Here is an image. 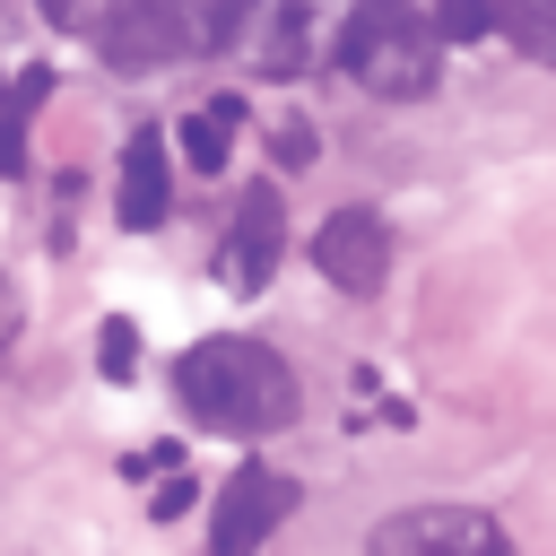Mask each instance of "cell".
I'll return each instance as SVG.
<instances>
[{"label": "cell", "mask_w": 556, "mask_h": 556, "mask_svg": "<svg viewBox=\"0 0 556 556\" xmlns=\"http://www.w3.org/2000/svg\"><path fill=\"white\" fill-rule=\"evenodd\" d=\"M174 400H182L208 434L252 443V434L295 426V400H304V391H295V374H287L278 348H261V339H200V348L174 356Z\"/></svg>", "instance_id": "obj_1"}, {"label": "cell", "mask_w": 556, "mask_h": 556, "mask_svg": "<svg viewBox=\"0 0 556 556\" xmlns=\"http://www.w3.org/2000/svg\"><path fill=\"white\" fill-rule=\"evenodd\" d=\"M339 70L365 87V96H434L443 78V35H434V9L417 0H356L348 26H339Z\"/></svg>", "instance_id": "obj_2"}, {"label": "cell", "mask_w": 556, "mask_h": 556, "mask_svg": "<svg viewBox=\"0 0 556 556\" xmlns=\"http://www.w3.org/2000/svg\"><path fill=\"white\" fill-rule=\"evenodd\" d=\"M208 52H235L261 78H295L313 52V9L304 0H208Z\"/></svg>", "instance_id": "obj_3"}, {"label": "cell", "mask_w": 556, "mask_h": 556, "mask_svg": "<svg viewBox=\"0 0 556 556\" xmlns=\"http://www.w3.org/2000/svg\"><path fill=\"white\" fill-rule=\"evenodd\" d=\"M96 52L113 70H156L208 52V0H113L96 26Z\"/></svg>", "instance_id": "obj_4"}, {"label": "cell", "mask_w": 556, "mask_h": 556, "mask_svg": "<svg viewBox=\"0 0 556 556\" xmlns=\"http://www.w3.org/2000/svg\"><path fill=\"white\" fill-rule=\"evenodd\" d=\"M365 556H521V547L478 504H400L365 530Z\"/></svg>", "instance_id": "obj_5"}, {"label": "cell", "mask_w": 556, "mask_h": 556, "mask_svg": "<svg viewBox=\"0 0 556 556\" xmlns=\"http://www.w3.org/2000/svg\"><path fill=\"white\" fill-rule=\"evenodd\" d=\"M295 513V478L269 460H243L208 504V556H261V539Z\"/></svg>", "instance_id": "obj_6"}, {"label": "cell", "mask_w": 556, "mask_h": 556, "mask_svg": "<svg viewBox=\"0 0 556 556\" xmlns=\"http://www.w3.org/2000/svg\"><path fill=\"white\" fill-rule=\"evenodd\" d=\"M313 269L339 287V295H374L391 278V226L374 208H330L313 226Z\"/></svg>", "instance_id": "obj_7"}, {"label": "cell", "mask_w": 556, "mask_h": 556, "mask_svg": "<svg viewBox=\"0 0 556 556\" xmlns=\"http://www.w3.org/2000/svg\"><path fill=\"white\" fill-rule=\"evenodd\" d=\"M278 252H287L278 182H252V191H243V208H235V226H226V243H217V278H226L235 295H261V287L278 278Z\"/></svg>", "instance_id": "obj_8"}, {"label": "cell", "mask_w": 556, "mask_h": 556, "mask_svg": "<svg viewBox=\"0 0 556 556\" xmlns=\"http://www.w3.org/2000/svg\"><path fill=\"white\" fill-rule=\"evenodd\" d=\"M165 200H174V156H165V130H130L122 148V182H113V208L130 235L165 226Z\"/></svg>", "instance_id": "obj_9"}, {"label": "cell", "mask_w": 556, "mask_h": 556, "mask_svg": "<svg viewBox=\"0 0 556 556\" xmlns=\"http://www.w3.org/2000/svg\"><path fill=\"white\" fill-rule=\"evenodd\" d=\"M235 139H243V96H208V104L182 113V130H174V148H182L191 174H226Z\"/></svg>", "instance_id": "obj_10"}, {"label": "cell", "mask_w": 556, "mask_h": 556, "mask_svg": "<svg viewBox=\"0 0 556 556\" xmlns=\"http://www.w3.org/2000/svg\"><path fill=\"white\" fill-rule=\"evenodd\" d=\"M52 96V70H26V78H9V96H0V174H17L26 165V113Z\"/></svg>", "instance_id": "obj_11"}, {"label": "cell", "mask_w": 556, "mask_h": 556, "mask_svg": "<svg viewBox=\"0 0 556 556\" xmlns=\"http://www.w3.org/2000/svg\"><path fill=\"white\" fill-rule=\"evenodd\" d=\"M513 0H434V35L443 43H478V35H504Z\"/></svg>", "instance_id": "obj_12"}, {"label": "cell", "mask_w": 556, "mask_h": 556, "mask_svg": "<svg viewBox=\"0 0 556 556\" xmlns=\"http://www.w3.org/2000/svg\"><path fill=\"white\" fill-rule=\"evenodd\" d=\"M96 365H104V382H130V365H139V330H130L122 313L96 330Z\"/></svg>", "instance_id": "obj_13"}, {"label": "cell", "mask_w": 556, "mask_h": 556, "mask_svg": "<svg viewBox=\"0 0 556 556\" xmlns=\"http://www.w3.org/2000/svg\"><path fill=\"white\" fill-rule=\"evenodd\" d=\"M269 156H278V165H287V174H304V165H313V156H321V130H313V122H295V113H287V122H278V130H269Z\"/></svg>", "instance_id": "obj_14"}, {"label": "cell", "mask_w": 556, "mask_h": 556, "mask_svg": "<svg viewBox=\"0 0 556 556\" xmlns=\"http://www.w3.org/2000/svg\"><path fill=\"white\" fill-rule=\"evenodd\" d=\"M182 504H191V478H182V469H174V478H165V486H156V504H148V513H156V521H174V513H182Z\"/></svg>", "instance_id": "obj_15"}, {"label": "cell", "mask_w": 556, "mask_h": 556, "mask_svg": "<svg viewBox=\"0 0 556 556\" xmlns=\"http://www.w3.org/2000/svg\"><path fill=\"white\" fill-rule=\"evenodd\" d=\"M35 9H43V17H61V26H78V17H87V0H35Z\"/></svg>", "instance_id": "obj_16"}, {"label": "cell", "mask_w": 556, "mask_h": 556, "mask_svg": "<svg viewBox=\"0 0 556 556\" xmlns=\"http://www.w3.org/2000/svg\"><path fill=\"white\" fill-rule=\"evenodd\" d=\"M9 330H17V295H9V278H0V348H9Z\"/></svg>", "instance_id": "obj_17"}, {"label": "cell", "mask_w": 556, "mask_h": 556, "mask_svg": "<svg viewBox=\"0 0 556 556\" xmlns=\"http://www.w3.org/2000/svg\"><path fill=\"white\" fill-rule=\"evenodd\" d=\"M0 96H9V87H0Z\"/></svg>", "instance_id": "obj_18"}, {"label": "cell", "mask_w": 556, "mask_h": 556, "mask_svg": "<svg viewBox=\"0 0 556 556\" xmlns=\"http://www.w3.org/2000/svg\"><path fill=\"white\" fill-rule=\"evenodd\" d=\"M547 9H556V0H547Z\"/></svg>", "instance_id": "obj_19"}]
</instances>
